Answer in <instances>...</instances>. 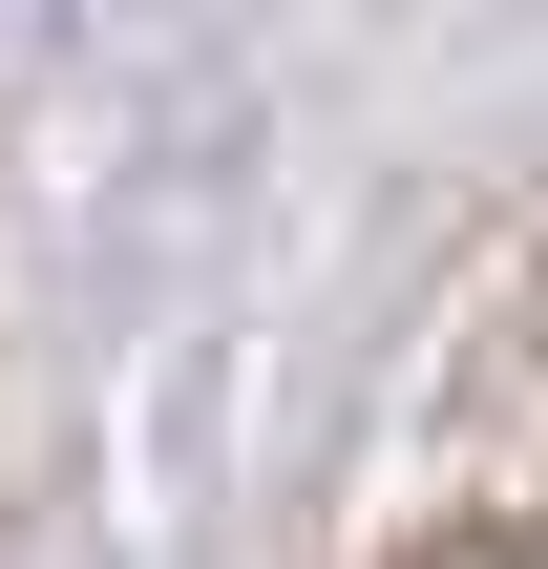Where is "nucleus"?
Returning a JSON list of instances; mask_svg holds the SVG:
<instances>
[{"label": "nucleus", "mask_w": 548, "mask_h": 569, "mask_svg": "<svg viewBox=\"0 0 548 569\" xmlns=\"http://www.w3.org/2000/svg\"><path fill=\"white\" fill-rule=\"evenodd\" d=\"M422 569H548V549H422Z\"/></svg>", "instance_id": "1"}]
</instances>
